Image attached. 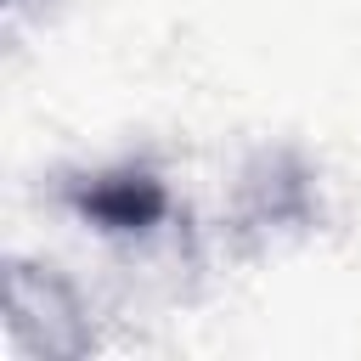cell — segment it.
Returning a JSON list of instances; mask_svg holds the SVG:
<instances>
[{
  "mask_svg": "<svg viewBox=\"0 0 361 361\" xmlns=\"http://www.w3.org/2000/svg\"><path fill=\"white\" fill-rule=\"evenodd\" d=\"M73 209L102 226V231H152L164 214H169V192L158 175L147 169H113V175H90L79 180L73 192Z\"/></svg>",
  "mask_w": 361,
  "mask_h": 361,
  "instance_id": "6da1fadb",
  "label": "cell"
}]
</instances>
